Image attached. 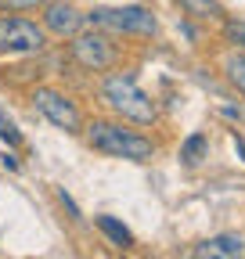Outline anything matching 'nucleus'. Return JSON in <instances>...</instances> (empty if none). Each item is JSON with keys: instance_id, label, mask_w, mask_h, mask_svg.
<instances>
[{"instance_id": "1", "label": "nucleus", "mask_w": 245, "mask_h": 259, "mask_svg": "<svg viewBox=\"0 0 245 259\" xmlns=\"http://www.w3.org/2000/svg\"><path fill=\"white\" fill-rule=\"evenodd\" d=\"M83 137L87 144L94 148L98 155H108V158H127V162H148L155 155V141L130 130L127 122H112V119H94L83 126Z\"/></svg>"}, {"instance_id": "2", "label": "nucleus", "mask_w": 245, "mask_h": 259, "mask_svg": "<svg viewBox=\"0 0 245 259\" xmlns=\"http://www.w3.org/2000/svg\"><path fill=\"white\" fill-rule=\"evenodd\" d=\"M101 101L123 122H134V126H151L159 119V105L151 101V94L141 90L134 76H123V72H112L101 79Z\"/></svg>"}, {"instance_id": "3", "label": "nucleus", "mask_w": 245, "mask_h": 259, "mask_svg": "<svg viewBox=\"0 0 245 259\" xmlns=\"http://www.w3.org/2000/svg\"><path fill=\"white\" fill-rule=\"evenodd\" d=\"M47 29L33 18H22L15 11L0 15V58H29L47 51Z\"/></svg>"}, {"instance_id": "4", "label": "nucleus", "mask_w": 245, "mask_h": 259, "mask_svg": "<svg viewBox=\"0 0 245 259\" xmlns=\"http://www.w3.org/2000/svg\"><path fill=\"white\" fill-rule=\"evenodd\" d=\"M87 22L101 29V32H115V36H155V15L141 4H123V8H90Z\"/></svg>"}, {"instance_id": "5", "label": "nucleus", "mask_w": 245, "mask_h": 259, "mask_svg": "<svg viewBox=\"0 0 245 259\" xmlns=\"http://www.w3.org/2000/svg\"><path fill=\"white\" fill-rule=\"evenodd\" d=\"M33 108L51 126L65 130V134H83V112H79V105L72 101L65 90H58V87H36L33 90Z\"/></svg>"}, {"instance_id": "6", "label": "nucleus", "mask_w": 245, "mask_h": 259, "mask_svg": "<svg viewBox=\"0 0 245 259\" xmlns=\"http://www.w3.org/2000/svg\"><path fill=\"white\" fill-rule=\"evenodd\" d=\"M69 58L87 72H105V69L115 65V47L108 44V36L101 29L90 25V29H79L69 40Z\"/></svg>"}, {"instance_id": "7", "label": "nucleus", "mask_w": 245, "mask_h": 259, "mask_svg": "<svg viewBox=\"0 0 245 259\" xmlns=\"http://www.w3.org/2000/svg\"><path fill=\"white\" fill-rule=\"evenodd\" d=\"M40 25L54 40H72L76 32L87 25V15L72 4V0H47L40 8Z\"/></svg>"}, {"instance_id": "8", "label": "nucleus", "mask_w": 245, "mask_h": 259, "mask_svg": "<svg viewBox=\"0 0 245 259\" xmlns=\"http://www.w3.org/2000/svg\"><path fill=\"white\" fill-rule=\"evenodd\" d=\"M191 255H198V259H206V255L209 259H238V255H245V238H238V234H217V238L195 245Z\"/></svg>"}, {"instance_id": "9", "label": "nucleus", "mask_w": 245, "mask_h": 259, "mask_svg": "<svg viewBox=\"0 0 245 259\" xmlns=\"http://www.w3.org/2000/svg\"><path fill=\"white\" fill-rule=\"evenodd\" d=\"M94 223H98V231H101L112 245H119V248H130V245H134V234H130L119 220H112V216H98Z\"/></svg>"}, {"instance_id": "10", "label": "nucleus", "mask_w": 245, "mask_h": 259, "mask_svg": "<svg viewBox=\"0 0 245 259\" xmlns=\"http://www.w3.org/2000/svg\"><path fill=\"white\" fill-rule=\"evenodd\" d=\"M224 72H227V83L245 97V51H234V54H227V61H224Z\"/></svg>"}, {"instance_id": "11", "label": "nucleus", "mask_w": 245, "mask_h": 259, "mask_svg": "<svg viewBox=\"0 0 245 259\" xmlns=\"http://www.w3.org/2000/svg\"><path fill=\"white\" fill-rule=\"evenodd\" d=\"M177 4H180L184 15H191V18H198V22H209V18L220 15V4H217V0H177Z\"/></svg>"}, {"instance_id": "12", "label": "nucleus", "mask_w": 245, "mask_h": 259, "mask_svg": "<svg viewBox=\"0 0 245 259\" xmlns=\"http://www.w3.org/2000/svg\"><path fill=\"white\" fill-rule=\"evenodd\" d=\"M206 148H209V141H206V134H191L188 141L180 144V158L188 162V166H195V162H202V155H206Z\"/></svg>"}, {"instance_id": "13", "label": "nucleus", "mask_w": 245, "mask_h": 259, "mask_svg": "<svg viewBox=\"0 0 245 259\" xmlns=\"http://www.w3.org/2000/svg\"><path fill=\"white\" fill-rule=\"evenodd\" d=\"M224 40H227L231 47H238V51H245V22H238V18H231V22L224 25Z\"/></svg>"}, {"instance_id": "14", "label": "nucleus", "mask_w": 245, "mask_h": 259, "mask_svg": "<svg viewBox=\"0 0 245 259\" xmlns=\"http://www.w3.org/2000/svg\"><path fill=\"white\" fill-rule=\"evenodd\" d=\"M47 0H0V11H36Z\"/></svg>"}, {"instance_id": "15", "label": "nucleus", "mask_w": 245, "mask_h": 259, "mask_svg": "<svg viewBox=\"0 0 245 259\" xmlns=\"http://www.w3.org/2000/svg\"><path fill=\"white\" fill-rule=\"evenodd\" d=\"M0 137H4L8 144H18V141H22V137H18V130H15L11 122H4V119H0Z\"/></svg>"}, {"instance_id": "16", "label": "nucleus", "mask_w": 245, "mask_h": 259, "mask_svg": "<svg viewBox=\"0 0 245 259\" xmlns=\"http://www.w3.org/2000/svg\"><path fill=\"white\" fill-rule=\"evenodd\" d=\"M58 202H61V205H65V209H69V212H72V216L79 220V209H76V202L69 198V194H65V191H58Z\"/></svg>"}, {"instance_id": "17", "label": "nucleus", "mask_w": 245, "mask_h": 259, "mask_svg": "<svg viewBox=\"0 0 245 259\" xmlns=\"http://www.w3.org/2000/svg\"><path fill=\"white\" fill-rule=\"evenodd\" d=\"M234 148H238V155L245 158V137H238V134H234Z\"/></svg>"}, {"instance_id": "18", "label": "nucleus", "mask_w": 245, "mask_h": 259, "mask_svg": "<svg viewBox=\"0 0 245 259\" xmlns=\"http://www.w3.org/2000/svg\"><path fill=\"white\" fill-rule=\"evenodd\" d=\"M90 4H98V0H90Z\"/></svg>"}]
</instances>
